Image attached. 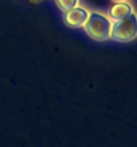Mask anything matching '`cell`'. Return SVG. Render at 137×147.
<instances>
[{
  "label": "cell",
  "instance_id": "6da1fadb",
  "mask_svg": "<svg viewBox=\"0 0 137 147\" xmlns=\"http://www.w3.org/2000/svg\"><path fill=\"white\" fill-rule=\"evenodd\" d=\"M112 26H113V20L109 18V15L94 11L89 13V18L84 28L92 39L102 42V40L110 39Z\"/></svg>",
  "mask_w": 137,
  "mask_h": 147
},
{
  "label": "cell",
  "instance_id": "7a4b0ae2",
  "mask_svg": "<svg viewBox=\"0 0 137 147\" xmlns=\"http://www.w3.org/2000/svg\"><path fill=\"white\" fill-rule=\"evenodd\" d=\"M112 39L117 42H130L137 38V12L133 11L125 18L114 20L112 26Z\"/></svg>",
  "mask_w": 137,
  "mask_h": 147
},
{
  "label": "cell",
  "instance_id": "3957f363",
  "mask_svg": "<svg viewBox=\"0 0 137 147\" xmlns=\"http://www.w3.org/2000/svg\"><path fill=\"white\" fill-rule=\"evenodd\" d=\"M89 11L84 7H75L73 9H69L65 12L63 15V20L69 27L71 28H80V27H84L86 20L89 18Z\"/></svg>",
  "mask_w": 137,
  "mask_h": 147
},
{
  "label": "cell",
  "instance_id": "277c9868",
  "mask_svg": "<svg viewBox=\"0 0 137 147\" xmlns=\"http://www.w3.org/2000/svg\"><path fill=\"white\" fill-rule=\"evenodd\" d=\"M133 11H134V8H133V5L130 4L129 1H118V3H114V4L109 8L108 15H109V18L114 22V20H120V19L130 15Z\"/></svg>",
  "mask_w": 137,
  "mask_h": 147
},
{
  "label": "cell",
  "instance_id": "5b68a950",
  "mask_svg": "<svg viewBox=\"0 0 137 147\" xmlns=\"http://www.w3.org/2000/svg\"><path fill=\"white\" fill-rule=\"evenodd\" d=\"M55 4L58 5V8L66 12L69 9H73L75 7L80 5V0H55Z\"/></svg>",
  "mask_w": 137,
  "mask_h": 147
},
{
  "label": "cell",
  "instance_id": "8992f818",
  "mask_svg": "<svg viewBox=\"0 0 137 147\" xmlns=\"http://www.w3.org/2000/svg\"><path fill=\"white\" fill-rule=\"evenodd\" d=\"M113 3H118V1H128V0H112Z\"/></svg>",
  "mask_w": 137,
  "mask_h": 147
}]
</instances>
